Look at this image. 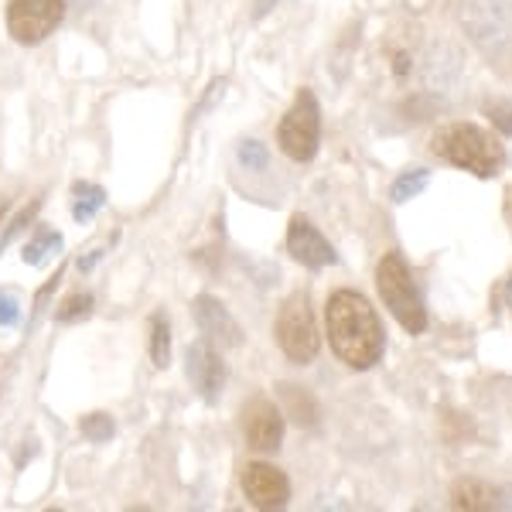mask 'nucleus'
<instances>
[{
	"label": "nucleus",
	"mask_w": 512,
	"mask_h": 512,
	"mask_svg": "<svg viewBox=\"0 0 512 512\" xmlns=\"http://www.w3.org/2000/svg\"><path fill=\"white\" fill-rule=\"evenodd\" d=\"M243 492L256 509H280L291 499V482L280 468L256 461V465H246L243 472Z\"/></svg>",
	"instance_id": "obj_7"
},
{
	"label": "nucleus",
	"mask_w": 512,
	"mask_h": 512,
	"mask_svg": "<svg viewBox=\"0 0 512 512\" xmlns=\"http://www.w3.org/2000/svg\"><path fill=\"white\" fill-rule=\"evenodd\" d=\"M277 342L284 355L297 366H308L311 359L318 355V328H315V315H311V304L304 294H294L284 301L277 315Z\"/></svg>",
	"instance_id": "obj_5"
},
{
	"label": "nucleus",
	"mask_w": 512,
	"mask_h": 512,
	"mask_svg": "<svg viewBox=\"0 0 512 512\" xmlns=\"http://www.w3.org/2000/svg\"><path fill=\"white\" fill-rule=\"evenodd\" d=\"M451 499H454V509L482 512V509H492L495 502H499V492H495L489 482H475V478H465V482L454 485Z\"/></svg>",
	"instance_id": "obj_12"
},
{
	"label": "nucleus",
	"mask_w": 512,
	"mask_h": 512,
	"mask_svg": "<svg viewBox=\"0 0 512 512\" xmlns=\"http://www.w3.org/2000/svg\"><path fill=\"white\" fill-rule=\"evenodd\" d=\"M280 393H284L287 410H291V417L297 420V424H304V427L315 424V420H318V407H315V400H311L308 393L297 396V386H280Z\"/></svg>",
	"instance_id": "obj_15"
},
{
	"label": "nucleus",
	"mask_w": 512,
	"mask_h": 512,
	"mask_svg": "<svg viewBox=\"0 0 512 512\" xmlns=\"http://www.w3.org/2000/svg\"><path fill=\"white\" fill-rule=\"evenodd\" d=\"M485 113H489L492 123L502 130V134L512 137V110H509L506 103H492V106H485Z\"/></svg>",
	"instance_id": "obj_22"
},
{
	"label": "nucleus",
	"mask_w": 512,
	"mask_h": 512,
	"mask_svg": "<svg viewBox=\"0 0 512 512\" xmlns=\"http://www.w3.org/2000/svg\"><path fill=\"white\" fill-rule=\"evenodd\" d=\"M434 154L458 168L472 171L478 178H495L506 164V151L492 134H485L475 123H454L434 137Z\"/></svg>",
	"instance_id": "obj_2"
},
{
	"label": "nucleus",
	"mask_w": 512,
	"mask_h": 512,
	"mask_svg": "<svg viewBox=\"0 0 512 512\" xmlns=\"http://www.w3.org/2000/svg\"><path fill=\"white\" fill-rule=\"evenodd\" d=\"M427 181H431V171L427 168H414V171H407V175H400L393 185V202L403 205V202H410V198H417L427 188Z\"/></svg>",
	"instance_id": "obj_17"
},
{
	"label": "nucleus",
	"mask_w": 512,
	"mask_h": 512,
	"mask_svg": "<svg viewBox=\"0 0 512 512\" xmlns=\"http://www.w3.org/2000/svg\"><path fill=\"white\" fill-rule=\"evenodd\" d=\"M376 287L383 304L393 311V318L407 328L410 335H420L427 328V308H424V297H420L414 274H410L407 260L400 253H386L379 260L376 270Z\"/></svg>",
	"instance_id": "obj_3"
},
{
	"label": "nucleus",
	"mask_w": 512,
	"mask_h": 512,
	"mask_svg": "<svg viewBox=\"0 0 512 512\" xmlns=\"http://www.w3.org/2000/svg\"><path fill=\"white\" fill-rule=\"evenodd\" d=\"M328 342L338 359L352 369H373L383 359L386 332L376 318V308L355 291H335L325 308Z\"/></svg>",
	"instance_id": "obj_1"
},
{
	"label": "nucleus",
	"mask_w": 512,
	"mask_h": 512,
	"mask_svg": "<svg viewBox=\"0 0 512 512\" xmlns=\"http://www.w3.org/2000/svg\"><path fill=\"white\" fill-rule=\"evenodd\" d=\"M79 4H93V0H79Z\"/></svg>",
	"instance_id": "obj_26"
},
{
	"label": "nucleus",
	"mask_w": 512,
	"mask_h": 512,
	"mask_svg": "<svg viewBox=\"0 0 512 512\" xmlns=\"http://www.w3.org/2000/svg\"><path fill=\"white\" fill-rule=\"evenodd\" d=\"M393 69H396V76H407V72H410V59H407V55H396V65H393Z\"/></svg>",
	"instance_id": "obj_23"
},
{
	"label": "nucleus",
	"mask_w": 512,
	"mask_h": 512,
	"mask_svg": "<svg viewBox=\"0 0 512 512\" xmlns=\"http://www.w3.org/2000/svg\"><path fill=\"white\" fill-rule=\"evenodd\" d=\"M89 308H93V294H72L69 301L59 308V321H79V318H86L89 315Z\"/></svg>",
	"instance_id": "obj_20"
},
{
	"label": "nucleus",
	"mask_w": 512,
	"mask_h": 512,
	"mask_svg": "<svg viewBox=\"0 0 512 512\" xmlns=\"http://www.w3.org/2000/svg\"><path fill=\"white\" fill-rule=\"evenodd\" d=\"M192 311H195V321H198V332L209 338V342L229 345V349H236V345L243 342V332H239L236 318L229 315L226 304L216 301V297H209V294L195 297Z\"/></svg>",
	"instance_id": "obj_11"
},
{
	"label": "nucleus",
	"mask_w": 512,
	"mask_h": 512,
	"mask_svg": "<svg viewBox=\"0 0 512 512\" xmlns=\"http://www.w3.org/2000/svg\"><path fill=\"white\" fill-rule=\"evenodd\" d=\"M21 321V301L18 294L0 291V328H14Z\"/></svg>",
	"instance_id": "obj_21"
},
{
	"label": "nucleus",
	"mask_w": 512,
	"mask_h": 512,
	"mask_svg": "<svg viewBox=\"0 0 512 512\" xmlns=\"http://www.w3.org/2000/svg\"><path fill=\"white\" fill-rule=\"evenodd\" d=\"M65 0H11L7 7V31L21 45H38L62 24Z\"/></svg>",
	"instance_id": "obj_6"
},
{
	"label": "nucleus",
	"mask_w": 512,
	"mask_h": 512,
	"mask_svg": "<svg viewBox=\"0 0 512 512\" xmlns=\"http://www.w3.org/2000/svg\"><path fill=\"white\" fill-rule=\"evenodd\" d=\"M79 431H82V437H89L93 444H103V441H110V437H113V420L106 414H89V417H82Z\"/></svg>",
	"instance_id": "obj_18"
},
{
	"label": "nucleus",
	"mask_w": 512,
	"mask_h": 512,
	"mask_svg": "<svg viewBox=\"0 0 512 512\" xmlns=\"http://www.w3.org/2000/svg\"><path fill=\"white\" fill-rule=\"evenodd\" d=\"M4 209H7V202H4V198H0V216H4Z\"/></svg>",
	"instance_id": "obj_25"
},
{
	"label": "nucleus",
	"mask_w": 512,
	"mask_h": 512,
	"mask_svg": "<svg viewBox=\"0 0 512 512\" xmlns=\"http://www.w3.org/2000/svg\"><path fill=\"white\" fill-rule=\"evenodd\" d=\"M277 140L284 147L287 158L294 161H311L318 154V140H321V110L318 99L311 89H301L294 99V106L287 110V117L280 120Z\"/></svg>",
	"instance_id": "obj_4"
},
{
	"label": "nucleus",
	"mask_w": 512,
	"mask_h": 512,
	"mask_svg": "<svg viewBox=\"0 0 512 512\" xmlns=\"http://www.w3.org/2000/svg\"><path fill=\"white\" fill-rule=\"evenodd\" d=\"M151 359L158 369H168L171 362V332H168V321L161 315L151 318Z\"/></svg>",
	"instance_id": "obj_16"
},
{
	"label": "nucleus",
	"mask_w": 512,
	"mask_h": 512,
	"mask_svg": "<svg viewBox=\"0 0 512 512\" xmlns=\"http://www.w3.org/2000/svg\"><path fill=\"white\" fill-rule=\"evenodd\" d=\"M103 205H106V195L99 185H76V205H72L76 222H89Z\"/></svg>",
	"instance_id": "obj_14"
},
{
	"label": "nucleus",
	"mask_w": 512,
	"mask_h": 512,
	"mask_svg": "<svg viewBox=\"0 0 512 512\" xmlns=\"http://www.w3.org/2000/svg\"><path fill=\"white\" fill-rule=\"evenodd\" d=\"M239 164H243L246 171H263L267 168V147H263L260 140H243V144H239Z\"/></svg>",
	"instance_id": "obj_19"
},
{
	"label": "nucleus",
	"mask_w": 512,
	"mask_h": 512,
	"mask_svg": "<svg viewBox=\"0 0 512 512\" xmlns=\"http://www.w3.org/2000/svg\"><path fill=\"white\" fill-rule=\"evenodd\" d=\"M506 301H509V308H512V277H509V284H506Z\"/></svg>",
	"instance_id": "obj_24"
},
{
	"label": "nucleus",
	"mask_w": 512,
	"mask_h": 512,
	"mask_svg": "<svg viewBox=\"0 0 512 512\" xmlns=\"http://www.w3.org/2000/svg\"><path fill=\"white\" fill-rule=\"evenodd\" d=\"M287 250H291L297 263H304V267H311V270L332 267L338 260L332 243H328V239L318 233V226H311V219H304V216L291 219V229H287Z\"/></svg>",
	"instance_id": "obj_9"
},
{
	"label": "nucleus",
	"mask_w": 512,
	"mask_h": 512,
	"mask_svg": "<svg viewBox=\"0 0 512 512\" xmlns=\"http://www.w3.org/2000/svg\"><path fill=\"white\" fill-rule=\"evenodd\" d=\"M188 379H192V386L198 390V396H202L205 403H216L219 393H222V383H226V366H222L219 352L212 349L209 342H195L188 345Z\"/></svg>",
	"instance_id": "obj_8"
},
{
	"label": "nucleus",
	"mask_w": 512,
	"mask_h": 512,
	"mask_svg": "<svg viewBox=\"0 0 512 512\" xmlns=\"http://www.w3.org/2000/svg\"><path fill=\"white\" fill-rule=\"evenodd\" d=\"M62 250V236L52 233V229H41V233L24 246V263L28 267H41L48 260V253H59Z\"/></svg>",
	"instance_id": "obj_13"
},
{
	"label": "nucleus",
	"mask_w": 512,
	"mask_h": 512,
	"mask_svg": "<svg viewBox=\"0 0 512 512\" xmlns=\"http://www.w3.org/2000/svg\"><path fill=\"white\" fill-rule=\"evenodd\" d=\"M243 434L256 451H277L284 441V414L270 400H253L243 410Z\"/></svg>",
	"instance_id": "obj_10"
}]
</instances>
